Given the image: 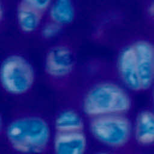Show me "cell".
I'll return each mask as SVG.
<instances>
[{"label":"cell","instance_id":"6da1fadb","mask_svg":"<svg viewBox=\"0 0 154 154\" xmlns=\"http://www.w3.org/2000/svg\"><path fill=\"white\" fill-rule=\"evenodd\" d=\"M3 137L14 154H45L51 149L52 131L42 116L22 113L5 123Z\"/></svg>","mask_w":154,"mask_h":154},{"label":"cell","instance_id":"7a4b0ae2","mask_svg":"<svg viewBox=\"0 0 154 154\" xmlns=\"http://www.w3.org/2000/svg\"><path fill=\"white\" fill-rule=\"evenodd\" d=\"M117 69L125 87L134 91H144L152 85L154 79V48L147 40H137L120 52Z\"/></svg>","mask_w":154,"mask_h":154},{"label":"cell","instance_id":"3957f363","mask_svg":"<svg viewBox=\"0 0 154 154\" xmlns=\"http://www.w3.org/2000/svg\"><path fill=\"white\" fill-rule=\"evenodd\" d=\"M132 106L127 90L112 82L94 85L85 93L82 103L85 115L92 118L112 114H125Z\"/></svg>","mask_w":154,"mask_h":154},{"label":"cell","instance_id":"277c9868","mask_svg":"<svg viewBox=\"0 0 154 154\" xmlns=\"http://www.w3.org/2000/svg\"><path fill=\"white\" fill-rule=\"evenodd\" d=\"M35 81L34 67L24 56L9 54L0 62V88L7 94L25 95L31 90Z\"/></svg>","mask_w":154,"mask_h":154},{"label":"cell","instance_id":"5b68a950","mask_svg":"<svg viewBox=\"0 0 154 154\" xmlns=\"http://www.w3.org/2000/svg\"><path fill=\"white\" fill-rule=\"evenodd\" d=\"M93 137L111 148L124 147L132 136V123L125 114H112L92 118L89 125Z\"/></svg>","mask_w":154,"mask_h":154},{"label":"cell","instance_id":"8992f818","mask_svg":"<svg viewBox=\"0 0 154 154\" xmlns=\"http://www.w3.org/2000/svg\"><path fill=\"white\" fill-rule=\"evenodd\" d=\"M75 67V58L72 49L66 45L58 43L50 47L46 52L43 68L51 80L60 82L72 73Z\"/></svg>","mask_w":154,"mask_h":154},{"label":"cell","instance_id":"52a82bcc","mask_svg":"<svg viewBox=\"0 0 154 154\" xmlns=\"http://www.w3.org/2000/svg\"><path fill=\"white\" fill-rule=\"evenodd\" d=\"M51 1L23 0L19 1L16 7L15 17L19 29L30 34L40 28L45 14L48 13Z\"/></svg>","mask_w":154,"mask_h":154},{"label":"cell","instance_id":"ba28073f","mask_svg":"<svg viewBox=\"0 0 154 154\" xmlns=\"http://www.w3.org/2000/svg\"><path fill=\"white\" fill-rule=\"evenodd\" d=\"M87 145L84 131L52 132L51 149L53 154H85Z\"/></svg>","mask_w":154,"mask_h":154},{"label":"cell","instance_id":"9c48e42d","mask_svg":"<svg viewBox=\"0 0 154 154\" xmlns=\"http://www.w3.org/2000/svg\"><path fill=\"white\" fill-rule=\"evenodd\" d=\"M132 136L136 142L143 147H149L154 142V116L149 110L140 111L132 124Z\"/></svg>","mask_w":154,"mask_h":154},{"label":"cell","instance_id":"30bf717a","mask_svg":"<svg viewBox=\"0 0 154 154\" xmlns=\"http://www.w3.org/2000/svg\"><path fill=\"white\" fill-rule=\"evenodd\" d=\"M53 128L54 132L84 131V123L82 117L76 111L65 109L55 116Z\"/></svg>","mask_w":154,"mask_h":154},{"label":"cell","instance_id":"8fae6325","mask_svg":"<svg viewBox=\"0 0 154 154\" xmlns=\"http://www.w3.org/2000/svg\"><path fill=\"white\" fill-rule=\"evenodd\" d=\"M48 13L49 20L63 27L73 20L75 8L72 1L58 0L51 2Z\"/></svg>","mask_w":154,"mask_h":154},{"label":"cell","instance_id":"7c38bea8","mask_svg":"<svg viewBox=\"0 0 154 154\" xmlns=\"http://www.w3.org/2000/svg\"><path fill=\"white\" fill-rule=\"evenodd\" d=\"M62 28L58 24L48 20V21L42 23L40 29L43 38L51 39L57 36L60 33Z\"/></svg>","mask_w":154,"mask_h":154},{"label":"cell","instance_id":"4fadbf2b","mask_svg":"<svg viewBox=\"0 0 154 154\" xmlns=\"http://www.w3.org/2000/svg\"><path fill=\"white\" fill-rule=\"evenodd\" d=\"M5 18V8L4 2L0 1V26L3 24Z\"/></svg>","mask_w":154,"mask_h":154},{"label":"cell","instance_id":"5bb4252c","mask_svg":"<svg viewBox=\"0 0 154 154\" xmlns=\"http://www.w3.org/2000/svg\"><path fill=\"white\" fill-rule=\"evenodd\" d=\"M5 123L2 114L0 111V138L3 137L4 129H5Z\"/></svg>","mask_w":154,"mask_h":154},{"label":"cell","instance_id":"9a60e30c","mask_svg":"<svg viewBox=\"0 0 154 154\" xmlns=\"http://www.w3.org/2000/svg\"><path fill=\"white\" fill-rule=\"evenodd\" d=\"M95 154H110V153H108V152H97Z\"/></svg>","mask_w":154,"mask_h":154}]
</instances>
